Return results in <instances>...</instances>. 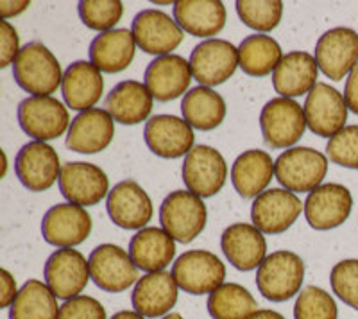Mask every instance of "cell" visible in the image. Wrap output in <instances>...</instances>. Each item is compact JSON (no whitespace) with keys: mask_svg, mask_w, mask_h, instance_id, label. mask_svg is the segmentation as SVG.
<instances>
[{"mask_svg":"<svg viewBox=\"0 0 358 319\" xmlns=\"http://www.w3.org/2000/svg\"><path fill=\"white\" fill-rule=\"evenodd\" d=\"M328 172V160L312 148H292L281 153L274 162V174L280 185L290 192H312L321 187Z\"/></svg>","mask_w":358,"mask_h":319,"instance_id":"cell-3","label":"cell"},{"mask_svg":"<svg viewBox=\"0 0 358 319\" xmlns=\"http://www.w3.org/2000/svg\"><path fill=\"white\" fill-rule=\"evenodd\" d=\"M344 99L350 111L358 115V65L348 76L346 86H344Z\"/></svg>","mask_w":358,"mask_h":319,"instance_id":"cell-45","label":"cell"},{"mask_svg":"<svg viewBox=\"0 0 358 319\" xmlns=\"http://www.w3.org/2000/svg\"><path fill=\"white\" fill-rule=\"evenodd\" d=\"M20 50L17 29L13 27L8 20H0V66L6 69L8 65L15 63Z\"/></svg>","mask_w":358,"mask_h":319,"instance_id":"cell-43","label":"cell"},{"mask_svg":"<svg viewBox=\"0 0 358 319\" xmlns=\"http://www.w3.org/2000/svg\"><path fill=\"white\" fill-rule=\"evenodd\" d=\"M79 18L88 29L108 33L113 31L124 15V6L118 0H83L78 6Z\"/></svg>","mask_w":358,"mask_h":319,"instance_id":"cell-38","label":"cell"},{"mask_svg":"<svg viewBox=\"0 0 358 319\" xmlns=\"http://www.w3.org/2000/svg\"><path fill=\"white\" fill-rule=\"evenodd\" d=\"M90 274L95 285L104 292L127 291L140 280L138 267L126 250L115 244L97 246L88 258Z\"/></svg>","mask_w":358,"mask_h":319,"instance_id":"cell-7","label":"cell"},{"mask_svg":"<svg viewBox=\"0 0 358 319\" xmlns=\"http://www.w3.org/2000/svg\"><path fill=\"white\" fill-rule=\"evenodd\" d=\"M208 221L206 205L190 190H176L159 206L162 228L174 241L188 244L201 235Z\"/></svg>","mask_w":358,"mask_h":319,"instance_id":"cell-4","label":"cell"},{"mask_svg":"<svg viewBox=\"0 0 358 319\" xmlns=\"http://www.w3.org/2000/svg\"><path fill=\"white\" fill-rule=\"evenodd\" d=\"M260 127L267 146L273 149H292L305 135V110L294 99H271L262 108Z\"/></svg>","mask_w":358,"mask_h":319,"instance_id":"cell-5","label":"cell"},{"mask_svg":"<svg viewBox=\"0 0 358 319\" xmlns=\"http://www.w3.org/2000/svg\"><path fill=\"white\" fill-rule=\"evenodd\" d=\"M248 319H285V316H281L276 311H267V309H264V311H257L255 314H251Z\"/></svg>","mask_w":358,"mask_h":319,"instance_id":"cell-47","label":"cell"},{"mask_svg":"<svg viewBox=\"0 0 358 319\" xmlns=\"http://www.w3.org/2000/svg\"><path fill=\"white\" fill-rule=\"evenodd\" d=\"M179 287L172 273H147L136 282L131 295L134 311L143 318H165L176 305Z\"/></svg>","mask_w":358,"mask_h":319,"instance_id":"cell-25","label":"cell"},{"mask_svg":"<svg viewBox=\"0 0 358 319\" xmlns=\"http://www.w3.org/2000/svg\"><path fill=\"white\" fill-rule=\"evenodd\" d=\"M111 319H147L142 314H138L136 311H120L113 316Z\"/></svg>","mask_w":358,"mask_h":319,"instance_id":"cell-48","label":"cell"},{"mask_svg":"<svg viewBox=\"0 0 358 319\" xmlns=\"http://www.w3.org/2000/svg\"><path fill=\"white\" fill-rule=\"evenodd\" d=\"M106 208L111 221L124 229H143L152 219V201L136 181L124 180L108 194Z\"/></svg>","mask_w":358,"mask_h":319,"instance_id":"cell-21","label":"cell"},{"mask_svg":"<svg viewBox=\"0 0 358 319\" xmlns=\"http://www.w3.org/2000/svg\"><path fill=\"white\" fill-rule=\"evenodd\" d=\"M183 119L199 132H212L226 117V103L222 95L208 86H196L187 92L181 103Z\"/></svg>","mask_w":358,"mask_h":319,"instance_id":"cell-33","label":"cell"},{"mask_svg":"<svg viewBox=\"0 0 358 319\" xmlns=\"http://www.w3.org/2000/svg\"><path fill=\"white\" fill-rule=\"evenodd\" d=\"M162 319H183V316H181V314H174V312H172V314H167V316H165V318H162Z\"/></svg>","mask_w":358,"mask_h":319,"instance_id":"cell-49","label":"cell"},{"mask_svg":"<svg viewBox=\"0 0 358 319\" xmlns=\"http://www.w3.org/2000/svg\"><path fill=\"white\" fill-rule=\"evenodd\" d=\"M172 276L179 289L194 296L212 295L226 278L222 260L212 251H185L172 266Z\"/></svg>","mask_w":358,"mask_h":319,"instance_id":"cell-6","label":"cell"},{"mask_svg":"<svg viewBox=\"0 0 358 319\" xmlns=\"http://www.w3.org/2000/svg\"><path fill=\"white\" fill-rule=\"evenodd\" d=\"M174 20L192 36L210 38L226 25V8L219 0H179L174 4Z\"/></svg>","mask_w":358,"mask_h":319,"instance_id":"cell-31","label":"cell"},{"mask_svg":"<svg viewBox=\"0 0 358 319\" xmlns=\"http://www.w3.org/2000/svg\"><path fill=\"white\" fill-rule=\"evenodd\" d=\"M90 262L73 248L54 251L45 264V283L57 299H72L88 285Z\"/></svg>","mask_w":358,"mask_h":319,"instance_id":"cell-15","label":"cell"},{"mask_svg":"<svg viewBox=\"0 0 358 319\" xmlns=\"http://www.w3.org/2000/svg\"><path fill=\"white\" fill-rule=\"evenodd\" d=\"M136 52V41L129 29H113L101 33L90 45V62L101 72L118 74L126 70Z\"/></svg>","mask_w":358,"mask_h":319,"instance_id":"cell-32","label":"cell"},{"mask_svg":"<svg viewBox=\"0 0 358 319\" xmlns=\"http://www.w3.org/2000/svg\"><path fill=\"white\" fill-rule=\"evenodd\" d=\"M66 106L78 111L92 110L104 92L102 72L92 62H76L65 70L62 85Z\"/></svg>","mask_w":358,"mask_h":319,"instance_id":"cell-27","label":"cell"},{"mask_svg":"<svg viewBox=\"0 0 358 319\" xmlns=\"http://www.w3.org/2000/svg\"><path fill=\"white\" fill-rule=\"evenodd\" d=\"M281 59L283 54L280 43L268 34H251L238 45V65L244 70V74L251 78L274 74Z\"/></svg>","mask_w":358,"mask_h":319,"instance_id":"cell-34","label":"cell"},{"mask_svg":"<svg viewBox=\"0 0 358 319\" xmlns=\"http://www.w3.org/2000/svg\"><path fill=\"white\" fill-rule=\"evenodd\" d=\"M305 117L306 126L310 132L322 139H331L346 127L348 120V104L346 99L337 88L317 83L313 90L306 95L305 101Z\"/></svg>","mask_w":358,"mask_h":319,"instance_id":"cell-9","label":"cell"},{"mask_svg":"<svg viewBox=\"0 0 358 319\" xmlns=\"http://www.w3.org/2000/svg\"><path fill=\"white\" fill-rule=\"evenodd\" d=\"M143 140L152 155L176 160L194 149V127L176 115H155L145 122Z\"/></svg>","mask_w":358,"mask_h":319,"instance_id":"cell-17","label":"cell"},{"mask_svg":"<svg viewBox=\"0 0 358 319\" xmlns=\"http://www.w3.org/2000/svg\"><path fill=\"white\" fill-rule=\"evenodd\" d=\"M62 164L56 149L47 142H29L18 151L15 171L27 190L45 192L62 176Z\"/></svg>","mask_w":358,"mask_h":319,"instance_id":"cell-14","label":"cell"},{"mask_svg":"<svg viewBox=\"0 0 358 319\" xmlns=\"http://www.w3.org/2000/svg\"><path fill=\"white\" fill-rule=\"evenodd\" d=\"M331 289L341 302L358 311V260L348 258L335 264L330 274Z\"/></svg>","mask_w":358,"mask_h":319,"instance_id":"cell-40","label":"cell"},{"mask_svg":"<svg viewBox=\"0 0 358 319\" xmlns=\"http://www.w3.org/2000/svg\"><path fill=\"white\" fill-rule=\"evenodd\" d=\"M296 319H337L338 309L330 292L315 285L305 287L294 305Z\"/></svg>","mask_w":358,"mask_h":319,"instance_id":"cell-39","label":"cell"},{"mask_svg":"<svg viewBox=\"0 0 358 319\" xmlns=\"http://www.w3.org/2000/svg\"><path fill=\"white\" fill-rule=\"evenodd\" d=\"M228 178L226 160L210 146H194L183 162V181L192 194L212 197L222 190Z\"/></svg>","mask_w":358,"mask_h":319,"instance_id":"cell-11","label":"cell"},{"mask_svg":"<svg viewBox=\"0 0 358 319\" xmlns=\"http://www.w3.org/2000/svg\"><path fill=\"white\" fill-rule=\"evenodd\" d=\"M31 6L29 0H2L0 2V15H2V20H8L11 17H17L20 13H24L25 9Z\"/></svg>","mask_w":358,"mask_h":319,"instance_id":"cell-46","label":"cell"},{"mask_svg":"<svg viewBox=\"0 0 358 319\" xmlns=\"http://www.w3.org/2000/svg\"><path fill=\"white\" fill-rule=\"evenodd\" d=\"M319 70L331 81H341L358 65V33L350 27L326 31L315 45Z\"/></svg>","mask_w":358,"mask_h":319,"instance_id":"cell-13","label":"cell"},{"mask_svg":"<svg viewBox=\"0 0 358 319\" xmlns=\"http://www.w3.org/2000/svg\"><path fill=\"white\" fill-rule=\"evenodd\" d=\"M353 197L344 185L324 183L308 194L305 201L306 222L317 232L338 228L348 221Z\"/></svg>","mask_w":358,"mask_h":319,"instance_id":"cell-19","label":"cell"},{"mask_svg":"<svg viewBox=\"0 0 358 319\" xmlns=\"http://www.w3.org/2000/svg\"><path fill=\"white\" fill-rule=\"evenodd\" d=\"M18 124L25 135L47 142L69 129V110L54 97H27L18 104Z\"/></svg>","mask_w":358,"mask_h":319,"instance_id":"cell-8","label":"cell"},{"mask_svg":"<svg viewBox=\"0 0 358 319\" xmlns=\"http://www.w3.org/2000/svg\"><path fill=\"white\" fill-rule=\"evenodd\" d=\"M319 66L315 57L305 50H294L283 56L273 74L274 90L281 97L294 99L310 94L317 85Z\"/></svg>","mask_w":358,"mask_h":319,"instance_id":"cell-26","label":"cell"},{"mask_svg":"<svg viewBox=\"0 0 358 319\" xmlns=\"http://www.w3.org/2000/svg\"><path fill=\"white\" fill-rule=\"evenodd\" d=\"M136 47L152 56H167L183 41V29L167 13L143 9L133 18L131 27Z\"/></svg>","mask_w":358,"mask_h":319,"instance_id":"cell-16","label":"cell"},{"mask_svg":"<svg viewBox=\"0 0 358 319\" xmlns=\"http://www.w3.org/2000/svg\"><path fill=\"white\" fill-rule=\"evenodd\" d=\"M152 103H155V97L143 83L122 81L108 94L104 106L115 122L134 126L143 120H149Z\"/></svg>","mask_w":358,"mask_h":319,"instance_id":"cell-28","label":"cell"},{"mask_svg":"<svg viewBox=\"0 0 358 319\" xmlns=\"http://www.w3.org/2000/svg\"><path fill=\"white\" fill-rule=\"evenodd\" d=\"M92 226V217L83 206L62 203L47 210L41 219V235L56 248H73L90 237Z\"/></svg>","mask_w":358,"mask_h":319,"instance_id":"cell-20","label":"cell"},{"mask_svg":"<svg viewBox=\"0 0 358 319\" xmlns=\"http://www.w3.org/2000/svg\"><path fill=\"white\" fill-rule=\"evenodd\" d=\"M238 47L228 40H206L192 50V76L199 86H217L233 78L238 69Z\"/></svg>","mask_w":358,"mask_h":319,"instance_id":"cell-10","label":"cell"},{"mask_svg":"<svg viewBox=\"0 0 358 319\" xmlns=\"http://www.w3.org/2000/svg\"><path fill=\"white\" fill-rule=\"evenodd\" d=\"M115 136V120L106 110L92 108L72 119L66 135V148L81 155H95L111 143Z\"/></svg>","mask_w":358,"mask_h":319,"instance_id":"cell-23","label":"cell"},{"mask_svg":"<svg viewBox=\"0 0 358 319\" xmlns=\"http://www.w3.org/2000/svg\"><path fill=\"white\" fill-rule=\"evenodd\" d=\"M305 210V203L287 188H268L255 199L251 221L262 234L280 235L297 221Z\"/></svg>","mask_w":358,"mask_h":319,"instance_id":"cell-12","label":"cell"},{"mask_svg":"<svg viewBox=\"0 0 358 319\" xmlns=\"http://www.w3.org/2000/svg\"><path fill=\"white\" fill-rule=\"evenodd\" d=\"M129 257L145 273H159L172 264L176 242L163 228H143L129 242Z\"/></svg>","mask_w":358,"mask_h":319,"instance_id":"cell-30","label":"cell"},{"mask_svg":"<svg viewBox=\"0 0 358 319\" xmlns=\"http://www.w3.org/2000/svg\"><path fill=\"white\" fill-rule=\"evenodd\" d=\"M63 76L57 57L40 41L22 47L13 63V78L33 97H50L63 85Z\"/></svg>","mask_w":358,"mask_h":319,"instance_id":"cell-1","label":"cell"},{"mask_svg":"<svg viewBox=\"0 0 358 319\" xmlns=\"http://www.w3.org/2000/svg\"><path fill=\"white\" fill-rule=\"evenodd\" d=\"M152 4H156V6H174L176 2H156V0H155Z\"/></svg>","mask_w":358,"mask_h":319,"instance_id":"cell-50","label":"cell"},{"mask_svg":"<svg viewBox=\"0 0 358 319\" xmlns=\"http://www.w3.org/2000/svg\"><path fill=\"white\" fill-rule=\"evenodd\" d=\"M220 248L235 269L252 271L267 258V242L255 225L235 222L222 232Z\"/></svg>","mask_w":358,"mask_h":319,"instance_id":"cell-24","label":"cell"},{"mask_svg":"<svg viewBox=\"0 0 358 319\" xmlns=\"http://www.w3.org/2000/svg\"><path fill=\"white\" fill-rule=\"evenodd\" d=\"M206 305L213 319H248L258 309L257 299L238 283H222L208 296Z\"/></svg>","mask_w":358,"mask_h":319,"instance_id":"cell-36","label":"cell"},{"mask_svg":"<svg viewBox=\"0 0 358 319\" xmlns=\"http://www.w3.org/2000/svg\"><path fill=\"white\" fill-rule=\"evenodd\" d=\"M57 319H108L106 309L92 296H76L66 299L59 309Z\"/></svg>","mask_w":358,"mask_h":319,"instance_id":"cell-42","label":"cell"},{"mask_svg":"<svg viewBox=\"0 0 358 319\" xmlns=\"http://www.w3.org/2000/svg\"><path fill=\"white\" fill-rule=\"evenodd\" d=\"M59 190L69 203L94 206L110 194V180L101 167L88 162H69L63 165Z\"/></svg>","mask_w":358,"mask_h":319,"instance_id":"cell-18","label":"cell"},{"mask_svg":"<svg viewBox=\"0 0 358 319\" xmlns=\"http://www.w3.org/2000/svg\"><path fill=\"white\" fill-rule=\"evenodd\" d=\"M192 78L194 76H192L190 62L176 54H167L149 63L143 76V85L149 88L156 101L169 103L181 95H187Z\"/></svg>","mask_w":358,"mask_h":319,"instance_id":"cell-22","label":"cell"},{"mask_svg":"<svg viewBox=\"0 0 358 319\" xmlns=\"http://www.w3.org/2000/svg\"><path fill=\"white\" fill-rule=\"evenodd\" d=\"M0 285H2V292H0V307L8 309L11 307L13 302L17 299L18 296V287H17V280L13 278V274L9 273L8 269L0 271Z\"/></svg>","mask_w":358,"mask_h":319,"instance_id":"cell-44","label":"cell"},{"mask_svg":"<svg viewBox=\"0 0 358 319\" xmlns=\"http://www.w3.org/2000/svg\"><path fill=\"white\" fill-rule=\"evenodd\" d=\"M235 6L241 20L258 33H271L280 25L283 15L280 0H238Z\"/></svg>","mask_w":358,"mask_h":319,"instance_id":"cell-37","label":"cell"},{"mask_svg":"<svg viewBox=\"0 0 358 319\" xmlns=\"http://www.w3.org/2000/svg\"><path fill=\"white\" fill-rule=\"evenodd\" d=\"M59 309L57 298L47 283L29 280L9 307V319H57Z\"/></svg>","mask_w":358,"mask_h":319,"instance_id":"cell-35","label":"cell"},{"mask_svg":"<svg viewBox=\"0 0 358 319\" xmlns=\"http://www.w3.org/2000/svg\"><path fill=\"white\" fill-rule=\"evenodd\" d=\"M305 280V262L294 251H274L267 255L257 273V287L265 299L287 302L301 292Z\"/></svg>","mask_w":358,"mask_h":319,"instance_id":"cell-2","label":"cell"},{"mask_svg":"<svg viewBox=\"0 0 358 319\" xmlns=\"http://www.w3.org/2000/svg\"><path fill=\"white\" fill-rule=\"evenodd\" d=\"M274 162L271 155L262 149H249L233 162L231 183L238 196L257 199L273 181Z\"/></svg>","mask_w":358,"mask_h":319,"instance_id":"cell-29","label":"cell"},{"mask_svg":"<svg viewBox=\"0 0 358 319\" xmlns=\"http://www.w3.org/2000/svg\"><path fill=\"white\" fill-rule=\"evenodd\" d=\"M326 156L348 169H358V126H346L331 136L326 146Z\"/></svg>","mask_w":358,"mask_h":319,"instance_id":"cell-41","label":"cell"}]
</instances>
